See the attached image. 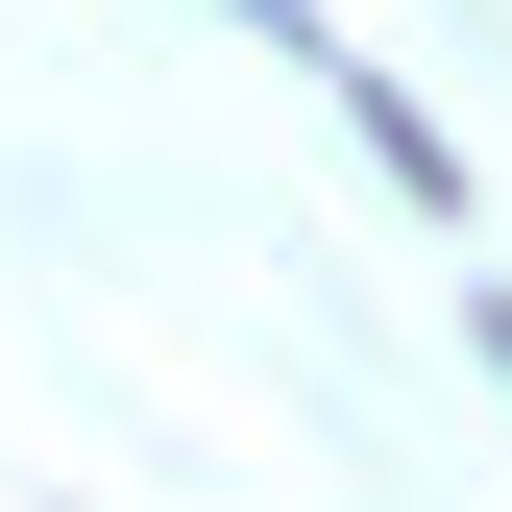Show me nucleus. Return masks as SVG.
<instances>
[{
  "mask_svg": "<svg viewBox=\"0 0 512 512\" xmlns=\"http://www.w3.org/2000/svg\"><path fill=\"white\" fill-rule=\"evenodd\" d=\"M488 366H512V293H488Z\"/></svg>",
  "mask_w": 512,
  "mask_h": 512,
  "instance_id": "obj_1",
  "label": "nucleus"
}]
</instances>
